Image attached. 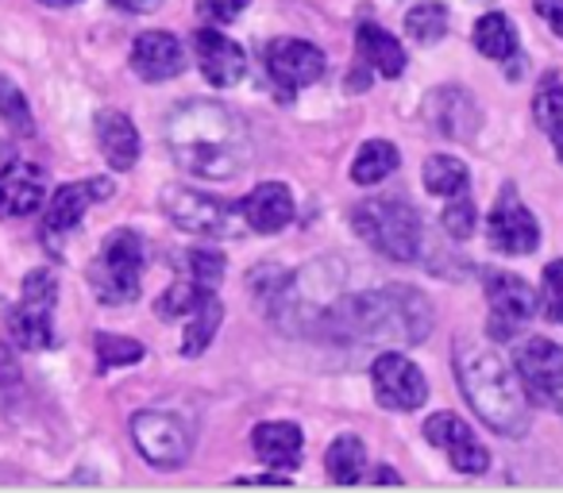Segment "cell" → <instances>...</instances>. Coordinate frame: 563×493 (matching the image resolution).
Wrapping results in <instances>:
<instances>
[{
	"instance_id": "obj_12",
	"label": "cell",
	"mask_w": 563,
	"mask_h": 493,
	"mask_svg": "<svg viewBox=\"0 0 563 493\" xmlns=\"http://www.w3.org/2000/svg\"><path fill=\"white\" fill-rule=\"evenodd\" d=\"M486 235H490L494 251L501 255H529L540 243V224L529 209L521 204L514 186H506L494 201L490 224H486Z\"/></svg>"
},
{
	"instance_id": "obj_22",
	"label": "cell",
	"mask_w": 563,
	"mask_h": 493,
	"mask_svg": "<svg viewBox=\"0 0 563 493\" xmlns=\"http://www.w3.org/2000/svg\"><path fill=\"white\" fill-rule=\"evenodd\" d=\"M251 447L255 455L266 462V467H298L301 459V447H306V436H301L298 424L290 421H271V424H258L255 436H251Z\"/></svg>"
},
{
	"instance_id": "obj_38",
	"label": "cell",
	"mask_w": 563,
	"mask_h": 493,
	"mask_svg": "<svg viewBox=\"0 0 563 493\" xmlns=\"http://www.w3.org/2000/svg\"><path fill=\"white\" fill-rule=\"evenodd\" d=\"M532 9H537V16H544L548 27L563 40V0H532Z\"/></svg>"
},
{
	"instance_id": "obj_11",
	"label": "cell",
	"mask_w": 563,
	"mask_h": 493,
	"mask_svg": "<svg viewBox=\"0 0 563 493\" xmlns=\"http://www.w3.org/2000/svg\"><path fill=\"white\" fill-rule=\"evenodd\" d=\"M514 370L521 378L529 401L548 405V401H555L563 393V347L552 344V339H525L514 355Z\"/></svg>"
},
{
	"instance_id": "obj_32",
	"label": "cell",
	"mask_w": 563,
	"mask_h": 493,
	"mask_svg": "<svg viewBox=\"0 0 563 493\" xmlns=\"http://www.w3.org/2000/svg\"><path fill=\"white\" fill-rule=\"evenodd\" d=\"M540 316L548 324H563V259H552L540 274V293H537Z\"/></svg>"
},
{
	"instance_id": "obj_2",
	"label": "cell",
	"mask_w": 563,
	"mask_h": 493,
	"mask_svg": "<svg viewBox=\"0 0 563 493\" xmlns=\"http://www.w3.org/2000/svg\"><path fill=\"white\" fill-rule=\"evenodd\" d=\"M452 359L455 382H460L467 405L483 416V424H490L494 432H501L509 439H521L529 432L532 408L517 370H509L506 359L490 344H478V339H455Z\"/></svg>"
},
{
	"instance_id": "obj_10",
	"label": "cell",
	"mask_w": 563,
	"mask_h": 493,
	"mask_svg": "<svg viewBox=\"0 0 563 493\" xmlns=\"http://www.w3.org/2000/svg\"><path fill=\"white\" fill-rule=\"evenodd\" d=\"M371 382H375L378 405L394 408V413H413L429 401V382L424 374L398 351H386L371 367Z\"/></svg>"
},
{
	"instance_id": "obj_40",
	"label": "cell",
	"mask_w": 563,
	"mask_h": 493,
	"mask_svg": "<svg viewBox=\"0 0 563 493\" xmlns=\"http://www.w3.org/2000/svg\"><path fill=\"white\" fill-rule=\"evenodd\" d=\"M548 135H552V147H555V155H560V163H563V124H555Z\"/></svg>"
},
{
	"instance_id": "obj_36",
	"label": "cell",
	"mask_w": 563,
	"mask_h": 493,
	"mask_svg": "<svg viewBox=\"0 0 563 493\" xmlns=\"http://www.w3.org/2000/svg\"><path fill=\"white\" fill-rule=\"evenodd\" d=\"M224 255L220 251H194L189 255V270H194V282H201V285H217L220 278H224Z\"/></svg>"
},
{
	"instance_id": "obj_24",
	"label": "cell",
	"mask_w": 563,
	"mask_h": 493,
	"mask_svg": "<svg viewBox=\"0 0 563 493\" xmlns=\"http://www.w3.org/2000/svg\"><path fill=\"white\" fill-rule=\"evenodd\" d=\"M189 328H186V344H181V355L186 359H194V355H201L205 347L212 344V336L220 332V321H224V305H220V298L212 290L201 293V301H197L194 309H189Z\"/></svg>"
},
{
	"instance_id": "obj_16",
	"label": "cell",
	"mask_w": 563,
	"mask_h": 493,
	"mask_svg": "<svg viewBox=\"0 0 563 493\" xmlns=\"http://www.w3.org/2000/svg\"><path fill=\"white\" fill-rule=\"evenodd\" d=\"M194 55H197V66H201L205 81L217 89H228L243 78V51L240 43H232L224 32L217 27H197L194 32Z\"/></svg>"
},
{
	"instance_id": "obj_41",
	"label": "cell",
	"mask_w": 563,
	"mask_h": 493,
	"mask_svg": "<svg viewBox=\"0 0 563 493\" xmlns=\"http://www.w3.org/2000/svg\"><path fill=\"white\" fill-rule=\"evenodd\" d=\"M371 478H375V482H401V478L394 474V470H386V467H378V470H375V474H371Z\"/></svg>"
},
{
	"instance_id": "obj_23",
	"label": "cell",
	"mask_w": 563,
	"mask_h": 493,
	"mask_svg": "<svg viewBox=\"0 0 563 493\" xmlns=\"http://www.w3.org/2000/svg\"><path fill=\"white\" fill-rule=\"evenodd\" d=\"M355 47H360L363 63L375 74H383V78H401V70H406V51H401V43L394 40L390 32H383L378 24H363L360 35H355Z\"/></svg>"
},
{
	"instance_id": "obj_7",
	"label": "cell",
	"mask_w": 563,
	"mask_h": 493,
	"mask_svg": "<svg viewBox=\"0 0 563 493\" xmlns=\"http://www.w3.org/2000/svg\"><path fill=\"white\" fill-rule=\"evenodd\" d=\"M58 301V282L51 270H32L24 278V298L12 309L9 328L24 351H47L55 347V328H51V313Z\"/></svg>"
},
{
	"instance_id": "obj_33",
	"label": "cell",
	"mask_w": 563,
	"mask_h": 493,
	"mask_svg": "<svg viewBox=\"0 0 563 493\" xmlns=\"http://www.w3.org/2000/svg\"><path fill=\"white\" fill-rule=\"evenodd\" d=\"M532 116L544 132H552L555 124H563V78L560 74H548L537 89V101H532Z\"/></svg>"
},
{
	"instance_id": "obj_42",
	"label": "cell",
	"mask_w": 563,
	"mask_h": 493,
	"mask_svg": "<svg viewBox=\"0 0 563 493\" xmlns=\"http://www.w3.org/2000/svg\"><path fill=\"white\" fill-rule=\"evenodd\" d=\"M43 4H51V9H66V4H78V0H43Z\"/></svg>"
},
{
	"instance_id": "obj_8",
	"label": "cell",
	"mask_w": 563,
	"mask_h": 493,
	"mask_svg": "<svg viewBox=\"0 0 563 493\" xmlns=\"http://www.w3.org/2000/svg\"><path fill=\"white\" fill-rule=\"evenodd\" d=\"M486 301H490V321H486L490 339H514L537 313V293L521 274L486 270Z\"/></svg>"
},
{
	"instance_id": "obj_19",
	"label": "cell",
	"mask_w": 563,
	"mask_h": 493,
	"mask_svg": "<svg viewBox=\"0 0 563 493\" xmlns=\"http://www.w3.org/2000/svg\"><path fill=\"white\" fill-rule=\"evenodd\" d=\"M240 216L251 232H263L274 235L294 220V193L290 186H282V181H263L255 186L247 197L240 201Z\"/></svg>"
},
{
	"instance_id": "obj_4",
	"label": "cell",
	"mask_w": 563,
	"mask_h": 493,
	"mask_svg": "<svg viewBox=\"0 0 563 493\" xmlns=\"http://www.w3.org/2000/svg\"><path fill=\"white\" fill-rule=\"evenodd\" d=\"M143 239L132 227H120L104 239L101 255L89 262V290L97 293L101 305H132L140 298V274H143Z\"/></svg>"
},
{
	"instance_id": "obj_28",
	"label": "cell",
	"mask_w": 563,
	"mask_h": 493,
	"mask_svg": "<svg viewBox=\"0 0 563 493\" xmlns=\"http://www.w3.org/2000/svg\"><path fill=\"white\" fill-rule=\"evenodd\" d=\"M467 166L452 155H432L424 163V189L432 197H460L467 193Z\"/></svg>"
},
{
	"instance_id": "obj_29",
	"label": "cell",
	"mask_w": 563,
	"mask_h": 493,
	"mask_svg": "<svg viewBox=\"0 0 563 493\" xmlns=\"http://www.w3.org/2000/svg\"><path fill=\"white\" fill-rule=\"evenodd\" d=\"M448 9L440 4V0H421V4H413V9L406 12V32L413 43H424V47H432V43L444 40L448 32Z\"/></svg>"
},
{
	"instance_id": "obj_14",
	"label": "cell",
	"mask_w": 563,
	"mask_h": 493,
	"mask_svg": "<svg viewBox=\"0 0 563 493\" xmlns=\"http://www.w3.org/2000/svg\"><path fill=\"white\" fill-rule=\"evenodd\" d=\"M266 70L282 89H306L324 78V55L321 47L306 40H274L266 47Z\"/></svg>"
},
{
	"instance_id": "obj_5",
	"label": "cell",
	"mask_w": 563,
	"mask_h": 493,
	"mask_svg": "<svg viewBox=\"0 0 563 493\" xmlns=\"http://www.w3.org/2000/svg\"><path fill=\"white\" fill-rule=\"evenodd\" d=\"M352 227L394 262H413L421 255V216L406 201H363L352 212Z\"/></svg>"
},
{
	"instance_id": "obj_35",
	"label": "cell",
	"mask_w": 563,
	"mask_h": 493,
	"mask_svg": "<svg viewBox=\"0 0 563 493\" xmlns=\"http://www.w3.org/2000/svg\"><path fill=\"white\" fill-rule=\"evenodd\" d=\"M440 220H444L448 235H455V239H471V235H475V220H478L475 201H467V193H460L452 204H448Z\"/></svg>"
},
{
	"instance_id": "obj_9",
	"label": "cell",
	"mask_w": 563,
	"mask_h": 493,
	"mask_svg": "<svg viewBox=\"0 0 563 493\" xmlns=\"http://www.w3.org/2000/svg\"><path fill=\"white\" fill-rule=\"evenodd\" d=\"M132 439L140 447V455L155 467H181L194 451V436L174 413H155L143 408L132 416Z\"/></svg>"
},
{
	"instance_id": "obj_30",
	"label": "cell",
	"mask_w": 563,
	"mask_h": 493,
	"mask_svg": "<svg viewBox=\"0 0 563 493\" xmlns=\"http://www.w3.org/2000/svg\"><path fill=\"white\" fill-rule=\"evenodd\" d=\"M93 347H97V367L101 370L132 367V362H140L143 355H147L143 344H135V339H128V336H112V332H97Z\"/></svg>"
},
{
	"instance_id": "obj_18",
	"label": "cell",
	"mask_w": 563,
	"mask_h": 493,
	"mask_svg": "<svg viewBox=\"0 0 563 493\" xmlns=\"http://www.w3.org/2000/svg\"><path fill=\"white\" fill-rule=\"evenodd\" d=\"M424 120L432 124L437 135L448 139H471L478 132V104L471 101L463 89H432L424 101Z\"/></svg>"
},
{
	"instance_id": "obj_34",
	"label": "cell",
	"mask_w": 563,
	"mask_h": 493,
	"mask_svg": "<svg viewBox=\"0 0 563 493\" xmlns=\"http://www.w3.org/2000/svg\"><path fill=\"white\" fill-rule=\"evenodd\" d=\"M209 290V285H201V282H178V285H170V290L158 298V316L163 321H174V316H186L189 309L201 301V293Z\"/></svg>"
},
{
	"instance_id": "obj_13",
	"label": "cell",
	"mask_w": 563,
	"mask_h": 493,
	"mask_svg": "<svg viewBox=\"0 0 563 493\" xmlns=\"http://www.w3.org/2000/svg\"><path fill=\"white\" fill-rule=\"evenodd\" d=\"M424 439H429L432 447H440V451L452 459L455 470H463V474H483L486 467H490V455H486V447L475 439V432H471L467 421H460L455 413H432L429 421H424Z\"/></svg>"
},
{
	"instance_id": "obj_25",
	"label": "cell",
	"mask_w": 563,
	"mask_h": 493,
	"mask_svg": "<svg viewBox=\"0 0 563 493\" xmlns=\"http://www.w3.org/2000/svg\"><path fill=\"white\" fill-rule=\"evenodd\" d=\"M394 170H398V147L390 139H367L352 163V181L355 186H378Z\"/></svg>"
},
{
	"instance_id": "obj_1",
	"label": "cell",
	"mask_w": 563,
	"mask_h": 493,
	"mask_svg": "<svg viewBox=\"0 0 563 493\" xmlns=\"http://www.w3.org/2000/svg\"><path fill=\"white\" fill-rule=\"evenodd\" d=\"M166 147L186 173L205 181L240 178L251 163V132L240 112L217 101H186L166 116Z\"/></svg>"
},
{
	"instance_id": "obj_27",
	"label": "cell",
	"mask_w": 563,
	"mask_h": 493,
	"mask_svg": "<svg viewBox=\"0 0 563 493\" xmlns=\"http://www.w3.org/2000/svg\"><path fill=\"white\" fill-rule=\"evenodd\" d=\"M363 462H367V451H363V439L355 436H336L324 455V470L336 485H352L363 478Z\"/></svg>"
},
{
	"instance_id": "obj_31",
	"label": "cell",
	"mask_w": 563,
	"mask_h": 493,
	"mask_svg": "<svg viewBox=\"0 0 563 493\" xmlns=\"http://www.w3.org/2000/svg\"><path fill=\"white\" fill-rule=\"evenodd\" d=\"M0 120H4L16 135H35V120H32V109H27V97L20 93V86L12 78H0Z\"/></svg>"
},
{
	"instance_id": "obj_3",
	"label": "cell",
	"mask_w": 563,
	"mask_h": 493,
	"mask_svg": "<svg viewBox=\"0 0 563 493\" xmlns=\"http://www.w3.org/2000/svg\"><path fill=\"white\" fill-rule=\"evenodd\" d=\"M340 332L363 344H421L432 332V309L424 293L390 285L352 298L347 305L332 309Z\"/></svg>"
},
{
	"instance_id": "obj_26",
	"label": "cell",
	"mask_w": 563,
	"mask_h": 493,
	"mask_svg": "<svg viewBox=\"0 0 563 493\" xmlns=\"http://www.w3.org/2000/svg\"><path fill=\"white\" fill-rule=\"evenodd\" d=\"M475 47L478 55L494 58V63H506V58L517 55V27L501 12H486L475 24Z\"/></svg>"
},
{
	"instance_id": "obj_6",
	"label": "cell",
	"mask_w": 563,
	"mask_h": 493,
	"mask_svg": "<svg viewBox=\"0 0 563 493\" xmlns=\"http://www.w3.org/2000/svg\"><path fill=\"white\" fill-rule=\"evenodd\" d=\"M163 209L181 232L209 235V239H232V235H240L247 227L240 216V204L220 201V197L201 193V189H186V186L166 189Z\"/></svg>"
},
{
	"instance_id": "obj_21",
	"label": "cell",
	"mask_w": 563,
	"mask_h": 493,
	"mask_svg": "<svg viewBox=\"0 0 563 493\" xmlns=\"http://www.w3.org/2000/svg\"><path fill=\"white\" fill-rule=\"evenodd\" d=\"M97 143H101L112 170H132L140 163V132H135V124L124 112L104 109L97 116Z\"/></svg>"
},
{
	"instance_id": "obj_39",
	"label": "cell",
	"mask_w": 563,
	"mask_h": 493,
	"mask_svg": "<svg viewBox=\"0 0 563 493\" xmlns=\"http://www.w3.org/2000/svg\"><path fill=\"white\" fill-rule=\"evenodd\" d=\"M117 9H128V12H155L163 0H112Z\"/></svg>"
},
{
	"instance_id": "obj_15",
	"label": "cell",
	"mask_w": 563,
	"mask_h": 493,
	"mask_svg": "<svg viewBox=\"0 0 563 493\" xmlns=\"http://www.w3.org/2000/svg\"><path fill=\"white\" fill-rule=\"evenodd\" d=\"M112 197V181L93 178V181H74V186H63L47 204V216H43V239L58 243L63 235H70L74 227L81 224V216L89 212L93 201H104Z\"/></svg>"
},
{
	"instance_id": "obj_20",
	"label": "cell",
	"mask_w": 563,
	"mask_h": 493,
	"mask_svg": "<svg viewBox=\"0 0 563 493\" xmlns=\"http://www.w3.org/2000/svg\"><path fill=\"white\" fill-rule=\"evenodd\" d=\"M132 70L143 81H170L186 70L181 43L170 32H143L132 47Z\"/></svg>"
},
{
	"instance_id": "obj_17",
	"label": "cell",
	"mask_w": 563,
	"mask_h": 493,
	"mask_svg": "<svg viewBox=\"0 0 563 493\" xmlns=\"http://www.w3.org/2000/svg\"><path fill=\"white\" fill-rule=\"evenodd\" d=\"M43 193H47V173L40 166L24 163V158L4 163V170H0V220L32 216L43 204Z\"/></svg>"
},
{
	"instance_id": "obj_37",
	"label": "cell",
	"mask_w": 563,
	"mask_h": 493,
	"mask_svg": "<svg viewBox=\"0 0 563 493\" xmlns=\"http://www.w3.org/2000/svg\"><path fill=\"white\" fill-rule=\"evenodd\" d=\"M243 9H247V0H197V16L209 24H232Z\"/></svg>"
}]
</instances>
